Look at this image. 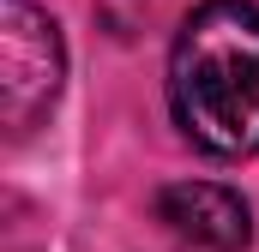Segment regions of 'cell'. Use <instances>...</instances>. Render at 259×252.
Here are the masks:
<instances>
[{
    "mask_svg": "<svg viewBox=\"0 0 259 252\" xmlns=\"http://www.w3.org/2000/svg\"><path fill=\"white\" fill-rule=\"evenodd\" d=\"M175 126L211 156L259 150V6L205 0L187 12L169 48Z\"/></svg>",
    "mask_w": 259,
    "mask_h": 252,
    "instance_id": "cell-1",
    "label": "cell"
},
{
    "mask_svg": "<svg viewBox=\"0 0 259 252\" xmlns=\"http://www.w3.org/2000/svg\"><path fill=\"white\" fill-rule=\"evenodd\" d=\"M66 84L61 24L36 0H0V120L12 138H30L49 120Z\"/></svg>",
    "mask_w": 259,
    "mask_h": 252,
    "instance_id": "cell-2",
    "label": "cell"
},
{
    "mask_svg": "<svg viewBox=\"0 0 259 252\" xmlns=\"http://www.w3.org/2000/svg\"><path fill=\"white\" fill-rule=\"evenodd\" d=\"M157 222L199 252H247L253 240V210L235 186L217 180H169L157 186Z\"/></svg>",
    "mask_w": 259,
    "mask_h": 252,
    "instance_id": "cell-3",
    "label": "cell"
}]
</instances>
